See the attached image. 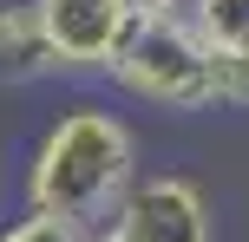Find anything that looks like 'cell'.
Segmentation results:
<instances>
[{"instance_id":"4","label":"cell","mask_w":249,"mask_h":242,"mask_svg":"<svg viewBox=\"0 0 249 242\" xmlns=\"http://www.w3.org/2000/svg\"><path fill=\"white\" fill-rule=\"evenodd\" d=\"M39 33H46L53 72H66V79H112L118 52L138 33V20L118 0H39Z\"/></svg>"},{"instance_id":"8","label":"cell","mask_w":249,"mask_h":242,"mask_svg":"<svg viewBox=\"0 0 249 242\" xmlns=\"http://www.w3.org/2000/svg\"><path fill=\"white\" fill-rule=\"evenodd\" d=\"M216 112H249V59H210Z\"/></svg>"},{"instance_id":"10","label":"cell","mask_w":249,"mask_h":242,"mask_svg":"<svg viewBox=\"0 0 249 242\" xmlns=\"http://www.w3.org/2000/svg\"><path fill=\"white\" fill-rule=\"evenodd\" d=\"M86 242H118V229H92V236H86Z\"/></svg>"},{"instance_id":"9","label":"cell","mask_w":249,"mask_h":242,"mask_svg":"<svg viewBox=\"0 0 249 242\" xmlns=\"http://www.w3.org/2000/svg\"><path fill=\"white\" fill-rule=\"evenodd\" d=\"M138 26H171V20H190V0H118Z\"/></svg>"},{"instance_id":"2","label":"cell","mask_w":249,"mask_h":242,"mask_svg":"<svg viewBox=\"0 0 249 242\" xmlns=\"http://www.w3.org/2000/svg\"><path fill=\"white\" fill-rule=\"evenodd\" d=\"M112 92H124L131 105H151V112H171V118L216 112L210 52H203V39L190 33L184 20H171V26H138L131 46H124L118 65H112Z\"/></svg>"},{"instance_id":"6","label":"cell","mask_w":249,"mask_h":242,"mask_svg":"<svg viewBox=\"0 0 249 242\" xmlns=\"http://www.w3.org/2000/svg\"><path fill=\"white\" fill-rule=\"evenodd\" d=\"M190 33L210 59H249V0H190Z\"/></svg>"},{"instance_id":"5","label":"cell","mask_w":249,"mask_h":242,"mask_svg":"<svg viewBox=\"0 0 249 242\" xmlns=\"http://www.w3.org/2000/svg\"><path fill=\"white\" fill-rule=\"evenodd\" d=\"M33 79H53L39 0H0V85H33Z\"/></svg>"},{"instance_id":"1","label":"cell","mask_w":249,"mask_h":242,"mask_svg":"<svg viewBox=\"0 0 249 242\" xmlns=\"http://www.w3.org/2000/svg\"><path fill=\"white\" fill-rule=\"evenodd\" d=\"M138 170V131L105 98H72L59 118H46L20 170V203L39 216H66L79 229H105L118 203L131 196Z\"/></svg>"},{"instance_id":"7","label":"cell","mask_w":249,"mask_h":242,"mask_svg":"<svg viewBox=\"0 0 249 242\" xmlns=\"http://www.w3.org/2000/svg\"><path fill=\"white\" fill-rule=\"evenodd\" d=\"M92 229H79V223L66 216H39V210H20L13 223H0V242H86Z\"/></svg>"},{"instance_id":"3","label":"cell","mask_w":249,"mask_h":242,"mask_svg":"<svg viewBox=\"0 0 249 242\" xmlns=\"http://www.w3.org/2000/svg\"><path fill=\"white\" fill-rule=\"evenodd\" d=\"M105 229L118 242H216V210L190 170H144Z\"/></svg>"}]
</instances>
